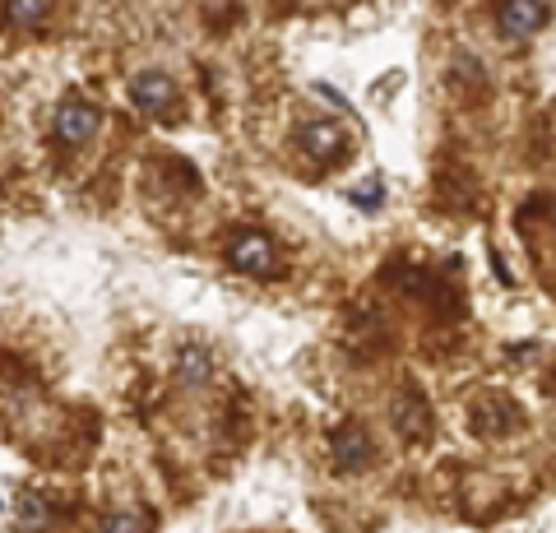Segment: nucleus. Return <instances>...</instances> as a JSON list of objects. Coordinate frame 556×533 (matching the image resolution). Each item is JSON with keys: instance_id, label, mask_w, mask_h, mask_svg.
Segmentation results:
<instances>
[{"instance_id": "f257e3e1", "label": "nucleus", "mask_w": 556, "mask_h": 533, "mask_svg": "<svg viewBox=\"0 0 556 533\" xmlns=\"http://www.w3.org/2000/svg\"><path fill=\"white\" fill-rule=\"evenodd\" d=\"M98 126H102V112L93 107V102H84V98H65L56 107V122H51V130H56L61 144H89L98 135Z\"/></svg>"}, {"instance_id": "f03ea898", "label": "nucleus", "mask_w": 556, "mask_h": 533, "mask_svg": "<svg viewBox=\"0 0 556 533\" xmlns=\"http://www.w3.org/2000/svg\"><path fill=\"white\" fill-rule=\"evenodd\" d=\"M232 269L251 274V279H269V274L278 269V255H274V242L265 232H237L232 237V251H228Z\"/></svg>"}, {"instance_id": "7ed1b4c3", "label": "nucleus", "mask_w": 556, "mask_h": 533, "mask_svg": "<svg viewBox=\"0 0 556 533\" xmlns=\"http://www.w3.org/2000/svg\"><path fill=\"white\" fill-rule=\"evenodd\" d=\"M130 102L139 112H153V116H163L177 107V79L163 75V71H144V75H135L130 79Z\"/></svg>"}, {"instance_id": "20e7f679", "label": "nucleus", "mask_w": 556, "mask_h": 533, "mask_svg": "<svg viewBox=\"0 0 556 533\" xmlns=\"http://www.w3.org/2000/svg\"><path fill=\"white\" fill-rule=\"evenodd\" d=\"M496 24L506 38H533V33L547 24V5L543 0H506V5L496 10Z\"/></svg>"}, {"instance_id": "39448f33", "label": "nucleus", "mask_w": 556, "mask_h": 533, "mask_svg": "<svg viewBox=\"0 0 556 533\" xmlns=\"http://www.w3.org/2000/svg\"><path fill=\"white\" fill-rule=\"evenodd\" d=\"M334 464L343 473H357V469H367L371 464V441H367V432H362L357 422H343L334 432Z\"/></svg>"}, {"instance_id": "423d86ee", "label": "nucleus", "mask_w": 556, "mask_h": 533, "mask_svg": "<svg viewBox=\"0 0 556 533\" xmlns=\"http://www.w3.org/2000/svg\"><path fill=\"white\" fill-rule=\"evenodd\" d=\"M519 427V408L510 399H478L473 404V432L478 436H506Z\"/></svg>"}, {"instance_id": "0eeeda50", "label": "nucleus", "mask_w": 556, "mask_h": 533, "mask_svg": "<svg viewBox=\"0 0 556 533\" xmlns=\"http://www.w3.org/2000/svg\"><path fill=\"white\" fill-rule=\"evenodd\" d=\"M298 144H302L306 158L329 163V158H339V153H343V130L334 122H311V126H302Z\"/></svg>"}, {"instance_id": "6e6552de", "label": "nucleus", "mask_w": 556, "mask_h": 533, "mask_svg": "<svg viewBox=\"0 0 556 533\" xmlns=\"http://www.w3.org/2000/svg\"><path fill=\"white\" fill-rule=\"evenodd\" d=\"M394 427H399V436H408V441H422L431 432V413L422 404V394L417 390H404L399 394V404H394Z\"/></svg>"}, {"instance_id": "1a4fd4ad", "label": "nucleus", "mask_w": 556, "mask_h": 533, "mask_svg": "<svg viewBox=\"0 0 556 533\" xmlns=\"http://www.w3.org/2000/svg\"><path fill=\"white\" fill-rule=\"evenodd\" d=\"M51 524H56V506H51V496L24 492V502H20V529L24 533H47Z\"/></svg>"}, {"instance_id": "9d476101", "label": "nucleus", "mask_w": 556, "mask_h": 533, "mask_svg": "<svg viewBox=\"0 0 556 533\" xmlns=\"http://www.w3.org/2000/svg\"><path fill=\"white\" fill-rule=\"evenodd\" d=\"M51 0H5V24L10 28H33L47 14Z\"/></svg>"}, {"instance_id": "9b49d317", "label": "nucleus", "mask_w": 556, "mask_h": 533, "mask_svg": "<svg viewBox=\"0 0 556 533\" xmlns=\"http://www.w3.org/2000/svg\"><path fill=\"white\" fill-rule=\"evenodd\" d=\"M177 376H181L186 385H204L208 376H214V367H208V353L204 348H186L181 363H177Z\"/></svg>"}, {"instance_id": "f8f14e48", "label": "nucleus", "mask_w": 556, "mask_h": 533, "mask_svg": "<svg viewBox=\"0 0 556 533\" xmlns=\"http://www.w3.org/2000/svg\"><path fill=\"white\" fill-rule=\"evenodd\" d=\"M149 529V515L144 510H116L102 520V533H144Z\"/></svg>"}, {"instance_id": "ddd939ff", "label": "nucleus", "mask_w": 556, "mask_h": 533, "mask_svg": "<svg viewBox=\"0 0 556 533\" xmlns=\"http://www.w3.org/2000/svg\"><path fill=\"white\" fill-rule=\"evenodd\" d=\"M380 200V186H362L357 191V204H376Z\"/></svg>"}, {"instance_id": "4468645a", "label": "nucleus", "mask_w": 556, "mask_h": 533, "mask_svg": "<svg viewBox=\"0 0 556 533\" xmlns=\"http://www.w3.org/2000/svg\"><path fill=\"white\" fill-rule=\"evenodd\" d=\"M552 223H556V204H552Z\"/></svg>"}]
</instances>
